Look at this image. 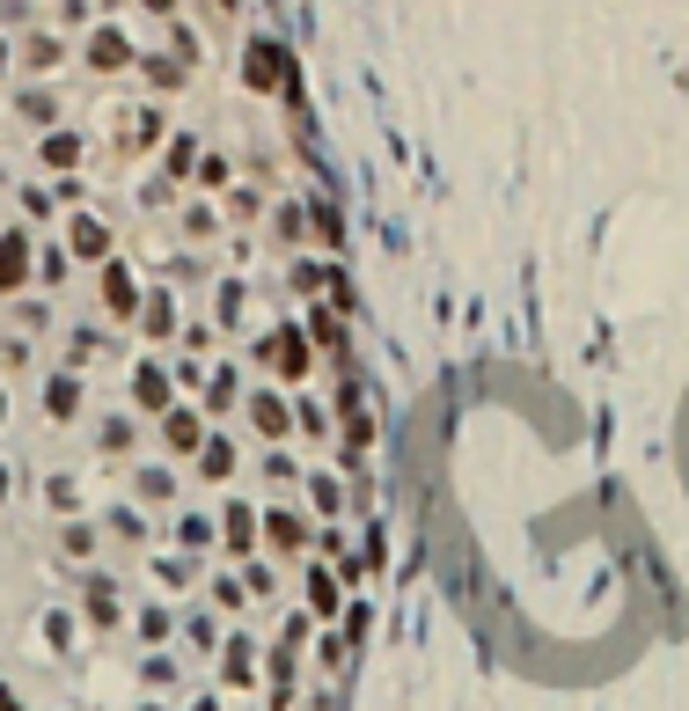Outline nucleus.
<instances>
[{"label": "nucleus", "instance_id": "obj_23", "mask_svg": "<svg viewBox=\"0 0 689 711\" xmlns=\"http://www.w3.org/2000/svg\"><path fill=\"white\" fill-rule=\"evenodd\" d=\"M37 279L59 287V279H67V249H45V257H37Z\"/></svg>", "mask_w": 689, "mask_h": 711}, {"label": "nucleus", "instance_id": "obj_24", "mask_svg": "<svg viewBox=\"0 0 689 711\" xmlns=\"http://www.w3.org/2000/svg\"><path fill=\"white\" fill-rule=\"evenodd\" d=\"M198 184L213 191V184H227V154H206V170H198Z\"/></svg>", "mask_w": 689, "mask_h": 711}, {"label": "nucleus", "instance_id": "obj_13", "mask_svg": "<svg viewBox=\"0 0 689 711\" xmlns=\"http://www.w3.org/2000/svg\"><path fill=\"white\" fill-rule=\"evenodd\" d=\"M74 249H81V257H110V235H103V221H89V213H81V221H74Z\"/></svg>", "mask_w": 689, "mask_h": 711}, {"label": "nucleus", "instance_id": "obj_5", "mask_svg": "<svg viewBox=\"0 0 689 711\" xmlns=\"http://www.w3.org/2000/svg\"><path fill=\"white\" fill-rule=\"evenodd\" d=\"M249 426H257L265 441H287V396H279V389H257V396H249Z\"/></svg>", "mask_w": 689, "mask_h": 711}, {"label": "nucleus", "instance_id": "obj_9", "mask_svg": "<svg viewBox=\"0 0 689 711\" xmlns=\"http://www.w3.org/2000/svg\"><path fill=\"white\" fill-rule=\"evenodd\" d=\"M37 162H45V170H74V162H81V140H74V132H45Z\"/></svg>", "mask_w": 689, "mask_h": 711}, {"label": "nucleus", "instance_id": "obj_25", "mask_svg": "<svg viewBox=\"0 0 689 711\" xmlns=\"http://www.w3.org/2000/svg\"><path fill=\"white\" fill-rule=\"evenodd\" d=\"M103 447H132V426H125V418H103Z\"/></svg>", "mask_w": 689, "mask_h": 711}, {"label": "nucleus", "instance_id": "obj_16", "mask_svg": "<svg viewBox=\"0 0 689 711\" xmlns=\"http://www.w3.org/2000/svg\"><path fill=\"white\" fill-rule=\"evenodd\" d=\"M308 221H316V243H323V249H338V243H344V228H338V206H316Z\"/></svg>", "mask_w": 689, "mask_h": 711}, {"label": "nucleus", "instance_id": "obj_2", "mask_svg": "<svg viewBox=\"0 0 689 711\" xmlns=\"http://www.w3.org/2000/svg\"><path fill=\"white\" fill-rule=\"evenodd\" d=\"M243 81L249 89H287V45H279V37H257V45H249V59H243Z\"/></svg>", "mask_w": 689, "mask_h": 711}, {"label": "nucleus", "instance_id": "obj_1", "mask_svg": "<svg viewBox=\"0 0 689 711\" xmlns=\"http://www.w3.org/2000/svg\"><path fill=\"white\" fill-rule=\"evenodd\" d=\"M257 352H265V368H271V374L301 382V374H308V352H316V345H308V330L279 323V330H265V345H257Z\"/></svg>", "mask_w": 689, "mask_h": 711}, {"label": "nucleus", "instance_id": "obj_27", "mask_svg": "<svg viewBox=\"0 0 689 711\" xmlns=\"http://www.w3.org/2000/svg\"><path fill=\"white\" fill-rule=\"evenodd\" d=\"M103 8H118V0H103Z\"/></svg>", "mask_w": 689, "mask_h": 711}, {"label": "nucleus", "instance_id": "obj_20", "mask_svg": "<svg viewBox=\"0 0 689 711\" xmlns=\"http://www.w3.org/2000/svg\"><path fill=\"white\" fill-rule=\"evenodd\" d=\"M176 330V316H170V301H148V345H162Z\"/></svg>", "mask_w": 689, "mask_h": 711}, {"label": "nucleus", "instance_id": "obj_22", "mask_svg": "<svg viewBox=\"0 0 689 711\" xmlns=\"http://www.w3.org/2000/svg\"><path fill=\"white\" fill-rule=\"evenodd\" d=\"M140 67H148L154 89H176V81H184V67H176V59H140Z\"/></svg>", "mask_w": 689, "mask_h": 711}, {"label": "nucleus", "instance_id": "obj_15", "mask_svg": "<svg viewBox=\"0 0 689 711\" xmlns=\"http://www.w3.org/2000/svg\"><path fill=\"white\" fill-rule=\"evenodd\" d=\"M15 110H23L30 125H51V118H59V103H51L45 89H23V96H15Z\"/></svg>", "mask_w": 689, "mask_h": 711}, {"label": "nucleus", "instance_id": "obj_29", "mask_svg": "<svg viewBox=\"0 0 689 711\" xmlns=\"http://www.w3.org/2000/svg\"><path fill=\"white\" fill-rule=\"evenodd\" d=\"M0 491H8V477H0Z\"/></svg>", "mask_w": 689, "mask_h": 711}, {"label": "nucleus", "instance_id": "obj_18", "mask_svg": "<svg viewBox=\"0 0 689 711\" xmlns=\"http://www.w3.org/2000/svg\"><path fill=\"white\" fill-rule=\"evenodd\" d=\"M198 469H206V477H227V469H235V447H227V441H206V463H198Z\"/></svg>", "mask_w": 689, "mask_h": 711}, {"label": "nucleus", "instance_id": "obj_14", "mask_svg": "<svg viewBox=\"0 0 689 711\" xmlns=\"http://www.w3.org/2000/svg\"><path fill=\"white\" fill-rule=\"evenodd\" d=\"M235 396H243V382H235V368H221L213 389H206V411H235Z\"/></svg>", "mask_w": 689, "mask_h": 711}, {"label": "nucleus", "instance_id": "obj_19", "mask_svg": "<svg viewBox=\"0 0 689 711\" xmlns=\"http://www.w3.org/2000/svg\"><path fill=\"white\" fill-rule=\"evenodd\" d=\"M265 528H271V543H287V550H294V543L308 536V528H301L294 514H265Z\"/></svg>", "mask_w": 689, "mask_h": 711}, {"label": "nucleus", "instance_id": "obj_17", "mask_svg": "<svg viewBox=\"0 0 689 711\" xmlns=\"http://www.w3.org/2000/svg\"><path fill=\"white\" fill-rule=\"evenodd\" d=\"M301 221H308L301 206H279V213H271V235H279V243H301Z\"/></svg>", "mask_w": 689, "mask_h": 711}, {"label": "nucleus", "instance_id": "obj_10", "mask_svg": "<svg viewBox=\"0 0 689 711\" xmlns=\"http://www.w3.org/2000/svg\"><path fill=\"white\" fill-rule=\"evenodd\" d=\"M74 404H81L74 374H51V382H45V418H74Z\"/></svg>", "mask_w": 689, "mask_h": 711}, {"label": "nucleus", "instance_id": "obj_12", "mask_svg": "<svg viewBox=\"0 0 689 711\" xmlns=\"http://www.w3.org/2000/svg\"><path fill=\"white\" fill-rule=\"evenodd\" d=\"M162 441L170 447H198V418L191 411H162Z\"/></svg>", "mask_w": 689, "mask_h": 711}, {"label": "nucleus", "instance_id": "obj_7", "mask_svg": "<svg viewBox=\"0 0 689 711\" xmlns=\"http://www.w3.org/2000/svg\"><path fill=\"white\" fill-rule=\"evenodd\" d=\"M59 59H67V45H59L51 30H30V37H23V67H30V74H45V67H59Z\"/></svg>", "mask_w": 689, "mask_h": 711}, {"label": "nucleus", "instance_id": "obj_21", "mask_svg": "<svg viewBox=\"0 0 689 711\" xmlns=\"http://www.w3.org/2000/svg\"><path fill=\"white\" fill-rule=\"evenodd\" d=\"M213 228H221V221H213L206 206H191V213H184V235H191V243H213Z\"/></svg>", "mask_w": 689, "mask_h": 711}, {"label": "nucleus", "instance_id": "obj_26", "mask_svg": "<svg viewBox=\"0 0 689 711\" xmlns=\"http://www.w3.org/2000/svg\"><path fill=\"white\" fill-rule=\"evenodd\" d=\"M140 8H154V15H176V0H140Z\"/></svg>", "mask_w": 689, "mask_h": 711}, {"label": "nucleus", "instance_id": "obj_8", "mask_svg": "<svg viewBox=\"0 0 689 711\" xmlns=\"http://www.w3.org/2000/svg\"><path fill=\"white\" fill-rule=\"evenodd\" d=\"M132 396H140V411L162 418V411H170V374H162V368H140V374H132Z\"/></svg>", "mask_w": 689, "mask_h": 711}, {"label": "nucleus", "instance_id": "obj_11", "mask_svg": "<svg viewBox=\"0 0 689 711\" xmlns=\"http://www.w3.org/2000/svg\"><path fill=\"white\" fill-rule=\"evenodd\" d=\"M338 330H344V308H316V316H308V345H323V352H338Z\"/></svg>", "mask_w": 689, "mask_h": 711}, {"label": "nucleus", "instance_id": "obj_4", "mask_svg": "<svg viewBox=\"0 0 689 711\" xmlns=\"http://www.w3.org/2000/svg\"><path fill=\"white\" fill-rule=\"evenodd\" d=\"M96 294H103V308H110V316H132V308H140V287H132V271L110 265V257H103V271H96Z\"/></svg>", "mask_w": 689, "mask_h": 711}, {"label": "nucleus", "instance_id": "obj_3", "mask_svg": "<svg viewBox=\"0 0 689 711\" xmlns=\"http://www.w3.org/2000/svg\"><path fill=\"white\" fill-rule=\"evenodd\" d=\"M132 59H140V51L125 45V30H118V23H103V30H89V67H96V74H125V67H132Z\"/></svg>", "mask_w": 689, "mask_h": 711}, {"label": "nucleus", "instance_id": "obj_28", "mask_svg": "<svg viewBox=\"0 0 689 711\" xmlns=\"http://www.w3.org/2000/svg\"><path fill=\"white\" fill-rule=\"evenodd\" d=\"M0 411H8V396H0Z\"/></svg>", "mask_w": 689, "mask_h": 711}, {"label": "nucleus", "instance_id": "obj_6", "mask_svg": "<svg viewBox=\"0 0 689 711\" xmlns=\"http://www.w3.org/2000/svg\"><path fill=\"white\" fill-rule=\"evenodd\" d=\"M23 271H30V243H23V228H8V235H0V294H15Z\"/></svg>", "mask_w": 689, "mask_h": 711}]
</instances>
